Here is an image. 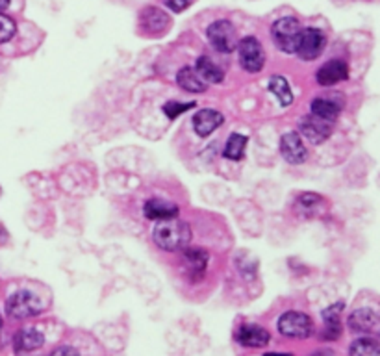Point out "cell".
<instances>
[{"label":"cell","instance_id":"obj_1","mask_svg":"<svg viewBox=\"0 0 380 356\" xmlns=\"http://www.w3.org/2000/svg\"><path fill=\"white\" fill-rule=\"evenodd\" d=\"M152 238L160 249L167 250V253H177V250L188 247L189 239H191V229L182 219H163V221H156L154 224Z\"/></svg>","mask_w":380,"mask_h":356},{"label":"cell","instance_id":"obj_2","mask_svg":"<svg viewBox=\"0 0 380 356\" xmlns=\"http://www.w3.org/2000/svg\"><path fill=\"white\" fill-rule=\"evenodd\" d=\"M300 36H303V26L293 17H282L271 26V37L274 45L286 54H295L299 49Z\"/></svg>","mask_w":380,"mask_h":356},{"label":"cell","instance_id":"obj_3","mask_svg":"<svg viewBox=\"0 0 380 356\" xmlns=\"http://www.w3.org/2000/svg\"><path fill=\"white\" fill-rule=\"evenodd\" d=\"M6 312L8 316L13 319H28V317H36L43 312L39 297L32 291H17L8 299L6 303Z\"/></svg>","mask_w":380,"mask_h":356},{"label":"cell","instance_id":"obj_4","mask_svg":"<svg viewBox=\"0 0 380 356\" xmlns=\"http://www.w3.org/2000/svg\"><path fill=\"white\" fill-rule=\"evenodd\" d=\"M279 332L286 338H308L314 332V321L300 312H286L279 319Z\"/></svg>","mask_w":380,"mask_h":356},{"label":"cell","instance_id":"obj_5","mask_svg":"<svg viewBox=\"0 0 380 356\" xmlns=\"http://www.w3.org/2000/svg\"><path fill=\"white\" fill-rule=\"evenodd\" d=\"M208 39L213 45V49L223 54L230 52L238 46V36H236V28L230 20H215L208 26Z\"/></svg>","mask_w":380,"mask_h":356},{"label":"cell","instance_id":"obj_6","mask_svg":"<svg viewBox=\"0 0 380 356\" xmlns=\"http://www.w3.org/2000/svg\"><path fill=\"white\" fill-rule=\"evenodd\" d=\"M239 63L247 72H260L265 65V52L256 37H245L238 43Z\"/></svg>","mask_w":380,"mask_h":356},{"label":"cell","instance_id":"obj_7","mask_svg":"<svg viewBox=\"0 0 380 356\" xmlns=\"http://www.w3.org/2000/svg\"><path fill=\"white\" fill-rule=\"evenodd\" d=\"M324 46H327V36L323 32L317 28H306L303 30L297 52L304 61H314L323 54Z\"/></svg>","mask_w":380,"mask_h":356},{"label":"cell","instance_id":"obj_8","mask_svg":"<svg viewBox=\"0 0 380 356\" xmlns=\"http://www.w3.org/2000/svg\"><path fill=\"white\" fill-rule=\"evenodd\" d=\"M299 130L304 138L308 139L310 143L314 145H319V143L327 141L332 134V125L323 119L315 117V115H306L299 121Z\"/></svg>","mask_w":380,"mask_h":356},{"label":"cell","instance_id":"obj_9","mask_svg":"<svg viewBox=\"0 0 380 356\" xmlns=\"http://www.w3.org/2000/svg\"><path fill=\"white\" fill-rule=\"evenodd\" d=\"M280 154L284 156L286 162L293 163V165H299L308 158V151L297 132H286L280 138Z\"/></svg>","mask_w":380,"mask_h":356},{"label":"cell","instance_id":"obj_10","mask_svg":"<svg viewBox=\"0 0 380 356\" xmlns=\"http://www.w3.org/2000/svg\"><path fill=\"white\" fill-rule=\"evenodd\" d=\"M380 319L379 314L371 308H360L355 310L349 317V329L358 334H375L379 331Z\"/></svg>","mask_w":380,"mask_h":356},{"label":"cell","instance_id":"obj_11","mask_svg":"<svg viewBox=\"0 0 380 356\" xmlns=\"http://www.w3.org/2000/svg\"><path fill=\"white\" fill-rule=\"evenodd\" d=\"M347 77H349L347 63L343 60H330L317 71V84L324 87L336 86V84L347 80Z\"/></svg>","mask_w":380,"mask_h":356},{"label":"cell","instance_id":"obj_12","mask_svg":"<svg viewBox=\"0 0 380 356\" xmlns=\"http://www.w3.org/2000/svg\"><path fill=\"white\" fill-rule=\"evenodd\" d=\"M271 340L269 332L258 325H243L239 326V331L236 332V341L239 345L251 347V349H260L265 347Z\"/></svg>","mask_w":380,"mask_h":356},{"label":"cell","instance_id":"obj_13","mask_svg":"<svg viewBox=\"0 0 380 356\" xmlns=\"http://www.w3.org/2000/svg\"><path fill=\"white\" fill-rule=\"evenodd\" d=\"M224 122L223 113L215 112V110H201L197 115L193 117V130L197 132L201 138H208L213 130H217Z\"/></svg>","mask_w":380,"mask_h":356},{"label":"cell","instance_id":"obj_14","mask_svg":"<svg viewBox=\"0 0 380 356\" xmlns=\"http://www.w3.org/2000/svg\"><path fill=\"white\" fill-rule=\"evenodd\" d=\"M208 258H210L208 253L203 249H186L184 250V262H186V267H188L189 279L197 282V280L204 275L206 265H208Z\"/></svg>","mask_w":380,"mask_h":356},{"label":"cell","instance_id":"obj_15","mask_svg":"<svg viewBox=\"0 0 380 356\" xmlns=\"http://www.w3.org/2000/svg\"><path fill=\"white\" fill-rule=\"evenodd\" d=\"M43 343H45V336L36 329H23L13 338V347H15V352H19V355L37 351Z\"/></svg>","mask_w":380,"mask_h":356},{"label":"cell","instance_id":"obj_16","mask_svg":"<svg viewBox=\"0 0 380 356\" xmlns=\"http://www.w3.org/2000/svg\"><path fill=\"white\" fill-rule=\"evenodd\" d=\"M145 215L152 221H163V219L178 217V206L172 203H167L163 198H151L145 208H143Z\"/></svg>","mask_w":380,"mask_h":356},{"label":"cell","instance_id":"obj_17","mask_svg":"<svg viewBox=\"0 0 380 356\" xmlns=\"http://www.w3.org/2000/svg\"><path fill=\"white\" fill-rule=\"evenodd\" d=\"M343 310V303L329 306L323 312V321H324V331L323 338L324 340H336L341 334V323H340V312Z\"/></svg>","mask_w":380,"mask_h":356},{"label":"cell","instance_id":"obj_18","mask_svg":"<svg viewBox=\"0 0 380 356\" xmlns=\"http://www.w3.org/2000/svg\"><path fill=\"white\" fill-rule=\"evenodd\" d=\"M169 17L158 8H147L141 11V26L151 34H162L169 26Z\"/></svg>","mask_w":380,"mask_h":356},{"label":"cell","instance_id":"obj_19","mask_svg":"<svg viewBox=\"0 0 380 356\" xmlns=\"http://www.w3.org/2000/svg\"><path fill=\"white\" fill-rule=\"evenodd\" d=\"M195 71L201 78H203L206 84H219V82H223L224 72L223 69L208 56H201L197 60V65H195Z\"/></svg>","mask_w":380,"mask_h":356},{"label":"cell","instance_id":"obj_20","mask_svg":"<svg viewBox=\"0 0 380 356\" xmlns=\"http://www.w3.org/2000/svg\"><path fill=\"white\" fill-rule=\"evenodd\" d=\"M178 86L189 93H203L206 91V82L198 77L193 67H182L177 75Z\"/></svg>","mask_w":380,"mask_h":356},{"label":"cell","instance_id":"obj_21","mask_svg":"<svg viewBox=\"0 0 380 356\" xmlns=\"http://www.w3.org/2000/svg\"><path fill=\"white\" fill-rule=\"evenodd\" d=\"M341 112V104H336L330 98H315L312 102V115L327 122H334Z\"/></svg>","mask_w":380,"mask_h":356},{"label":"cell","instance_id":"obj_22","mask_svg":"<svg viewBox=\"0 0 380 356\" xmlns=\"http://www.w3.org/2000/svg\"><path fill=\"white\" fill-rule=\"evenodd\" d=\"M247 141V136H243V134H232V136L228 138L227 145H224V158L236 160V162L243 158Z\"/></svg>","mask_w":380,"mask_h":356},{"label":"cell","instance_id":"obj_23","mask_svg":"<svg viewBox=\"0 0 380 356\" xmlns=\"http://www.w3.org/2000/svg\"><path fill=\"white\" fill-rule=\"evenodd\" d=\"M269 91L277 95L282 106H289L293 102V93H291V87H289L288 80L282 77H273L269 80Z\"/></svg>","mask_w":380,"mask_h":356},{"label":"cell","instance_id":"obj_24","mask_svg":"<svg viewBox=\"0 0 380 356\" xmlns=\"http://www.w3.org/2000/svg\"><path fill=\"white\" fill-rule=\"evenodd\" d=\"M321 204H323V198L315 193H304L300 195L299 201H297V212H299L303 217H312L321 210Z\"/></svg>","mask_w":380,"mask_h":356},{"label":"cell","instance_id":"obj_25","mask_svg":"<svg viewBox=\"0 0 380 356\" xmlns=\"http://www.w3.org/2000/svg\"><path fill=\"white\" fill-rule=\"evenodd\" d=\"M350 356H380L379 341L375 338H360L349 349Z\"/></svg>","mask_w":380,"mask_h":356},{"label":"cell","instance_id":"obj_26","mask_svg":"<svg viewBox=\"0 0 380 356\" xmlns=\"http://www.w3.org/2000/svg\"><path fill=\"white\" fill-rule=\"evenodd\" d=\"M17 26L13 23V19H10L8 15H2L0 13V43H6V41H10L11 37L15 36Z\"/></svg>","mask_w":380,"mask_h":356},{"label":"cell","instance_id":"obj_27","mask_svg":"<svg viewBox=\"0 0 380 356\" xmlns=\"http://www.w3.org/2000/svg\"><path fill=\"white\" fill-rule=\"evenodd\" d=\"M191 108H195V102H188V104H184V102H167L165 106H163V113L167 115L169 119H177L180 113L188 112V110H191Z\"/></svg>","mask_w":380,"mask_h":356},{"label":"cell","instance_id":"obj_28","mask_svg":"<svg viewBox=\"0 0 380 356\" xmlns=\"http://www.w3.org/2000/svg\"><path fill=\"white\" fill-rule=\"evenodd\" d=\"M163 2H165V6H167L169 10H172L175 13H178V11L186 10V8L191 4L193 0H163Z\"/></svg>","mask_w":380,"mask_h":356},{"label":"cell","instance_id":"obj_29","mask_svg":"<svg viewBox=\"0 0 380 356\" xmlns=\"http://www.w3.org/2000/svg\"><path fill=\"white\" fill-rule=\"evenodd\" d=\"M49 356H80V355H78V351H76V349H72V347L63 345V347H58V349H54V351H52Z\"/></svg>","mask_w":380,"mask_h":356},{"label":"cell","instance_id":"obj_30","mask_svg":"<svg viewBox=\"0 0 380 356\" xmlns=\"http://www.w3.org/2000/svg\"><path fill=\"white\" fill-rule=\"evenodd\" d=\"M10 4H11V0H0V11L6 10Z\"/></svg>","mask_w":380,"mask_h":356},{"label":"cell","instance_id":"obj_31","mask_svg":"<svg viewBox=\"0 0 380 356\" xmlns=\"http://www.w3.org/2000/svg\"><path fill=\"white\" fill-rule=\"evenodd\" d=\"M265 356H293V355H289V352H267Z\"/></svg>","mask_w":380,"mask_h":356},{"label":"cell","instance_id":"obj_32","mask_svg":"<svg viewBox=\"0 0 380 356\" xmlns=\"http://www.w3.org/2000/svg\"><path fill=\"white\" fill-rule=\"evenodd\" d=\"M0 326H2V317H0Z\"/></svg>","mask_w":380,"mask_h":356}]
</instances>
